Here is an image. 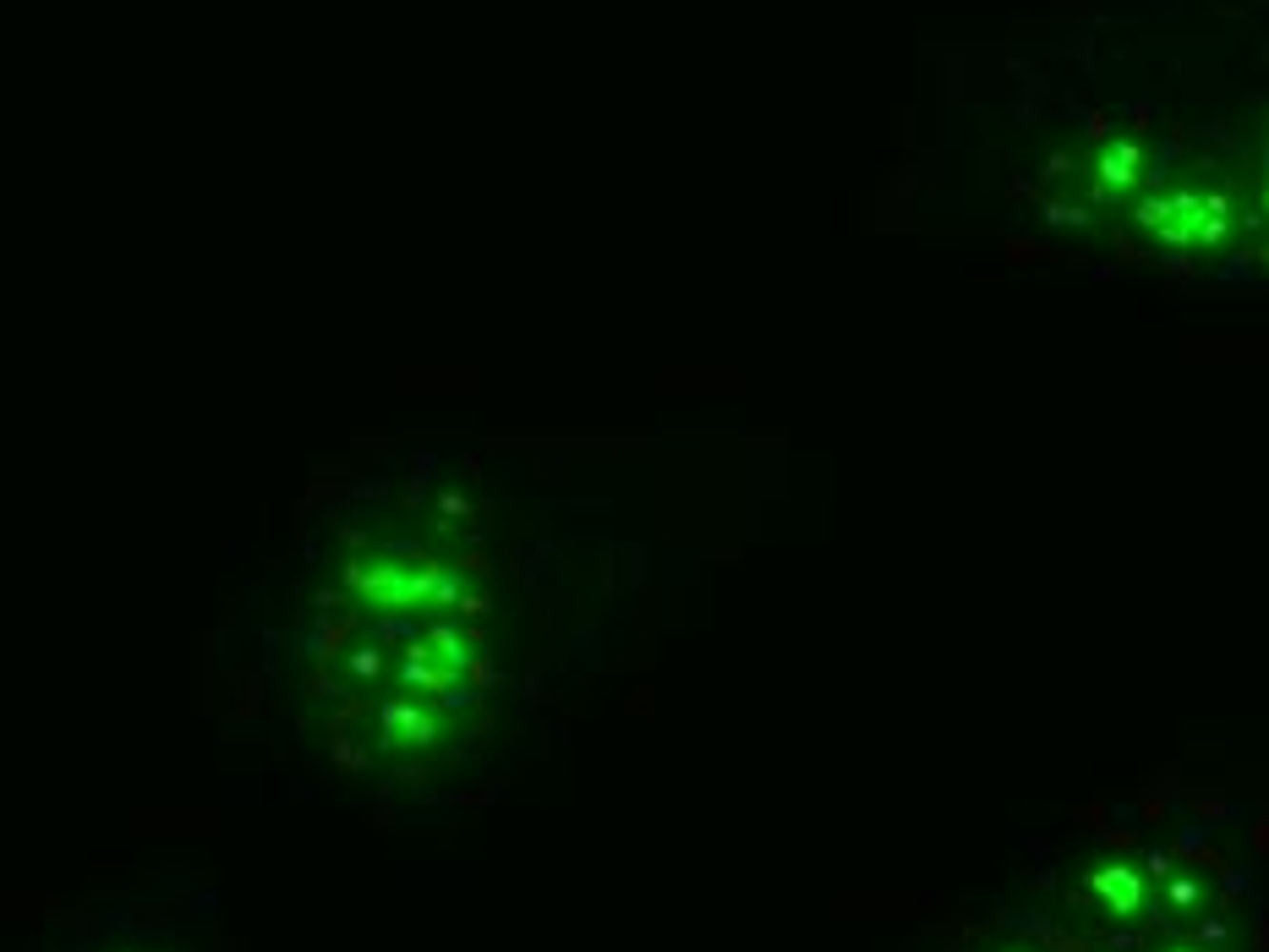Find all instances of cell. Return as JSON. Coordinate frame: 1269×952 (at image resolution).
I'll use <instances>...</instances> for the list:
<instances>
[{
    "label": "cell",
    "instance_id": "5b68a950",
    "mask_svg": "<svg viewBox=\"0 0 1269 952\" xmlns=\"http://www.w3.org/2000/svg\"><path fill=\"white\" fill-rule=\"evenodd\" d=\"M1072 176V154H1050L1045 159V181H1067Z\"/></svg>",
    "mask_w": 1269,
    "mask_h": 952
},
{
    "label": "cell",
    "instance_id": "7a4b0ae2",
    "mask_svg": "<svg viewBox=\"0 0 1269 952\" xmlns=\"http://www.w3.org/2000/svg\"><path fill=\"white\" fill-rule=\"evenodd\" d=\"M1089 882H1094V892H1100L1116 914H1133L1138 898H1143V892H1138V870H1127V865H1105V870H1094Z\"/></svg>",
    "mask_w": 1269,
    "mask_h": 952
},
{
    "label": "cell",
    "instance_id": "52a82bcc",
    "mask_svg": "<svg viewBox=\"0 0 1269 952\" xmlns=\"http://www.w3.org/2000/svg\"><path fill=\"white\" fill-rule=\"evenodd\" d=\"M1264 214H1269V192H1264Z\"/></svg>",
    "mask_w": 1269,
    "mask_h": 952
},
{
    "label": "cell",
    "instance_id": "3957f363",
    "mask_svg": "<svg viewBox=\"0 0 1269 952\" xmlns=\"http://www.w3.org/2000/svg\"><path fill=\"white\" fill-rule=\"evenodd\" d=\"M1165 220H1171V203L1160 198V192H1149V198L1133 203V224H1138V230H1160Z\"/></svg>",
    "mask_w": 1269,
    "mask_h": 952
},
{
    "label": "cell",
    "instance_id": "277c9868",
    "mask_svg": "<svg viewBox=\"0 0 1269 952\" xmlns=\"http://www.w3.org/2000/svg\"><path fill=\"white\" fill-rule=\"evenodd\" d=\"M1045 220L1050 224H1067V230H1084V224H1089V214H1084V208H1072V203H1045Z\"/></svg>",
    "mask_w": 1269,
    "mask_h": 952
},
{
    "label": "cell",
    "instance_id": "6da1fadb",
    "mask_svg": "<svg viewBox=\"0 0 1269 952\" xmlns=\"http://www.w3.org/2000/svg\"><path fill=\"white\" fill-rule=\"evenodd\" d=\"M1138 170H1143V143H1133V137L1105 143L1100 159H1094V186H1089L1094 203H1111V198H1122V192H1133Z\"/></svg>",
    "mask_w": 1269,
    "mask_h": 952
},
{
    "label": "cell",
    "instance_id": "8992f818",
    "mask_svg": "<svg viewBox=\"0 0 1269 952\" xmlns=\"http://www.w3.org/2000/svg\"><path fill=\"white\" fill-rule=\"evenodd\" d=\"M1089 137L1094 143H1105V137H1111V121H1105V115H1089Z\"/></svg>",
    "mask_w": 1269,
    "mask_h": 952
}]
</instances>
